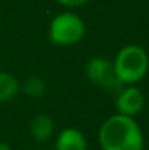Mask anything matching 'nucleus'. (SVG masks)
<instances>
[{
  "instance_id": "nucleus-10",
  "label": "nucleus",
  "mask_w": 149,
  "mask_h": 150,
  "mask_svg": "<svg viewBox=\"0 0 149 150\" xmlns=\"http://www.w3.org/2000/svg\"><path fill=\"white\" fill-rule=\"evenodd\" d=\"M58 4L64 6V7H81V6H85L89 0H56Z\"/></svg>"
},
{
  "instance_id": "nucleus-1",
  "label": "nucleus",
  "mask_w": 149,
  "mask_h": 150,
  "mask_svg": "<svg viewBox=\"0 0 149 150\" xmlns=\"http://www.w3.org/2000/svg\"><path fill=\"white\" fill-rule=\"evenodd\" d=\"M98 143L102 150H143L145 137L133 117L114 114L99 125Z\"/></svg>"
},
{
  "instance_id": "nucleus-8",
  "label": "nucleus",
  "mask_w": 149,
  "mask_h": 150,
  "mask_svg": "<svg viewBox=\"0 0 149 150\" xmlns=\"http://www.w3.org/2000/svg\"><path fill=\"white\" fill-rule=\"evenodd\" d=\"M21 92V82L9 71H0V103L10 102Z\"/></svg>"
},
{
  "instance_id": "nucleus-9",
  "label": "nucleus",
  "mask_w": 149,
  "mask_h": 150,
  "mask_svg": "<svg viewBox=\"0 0 149 150\" xmlns=\"http://www.w3.org/2000/svg\"><path fill=\"white\" fill-rule=\"evenodd\" d=\"M21 89L25 95L31 98H41L47 92V83L40 76H29L21 85Z\"/></svg>"
},
{
  "instance_id": "nucleus-5",
  "label": "nucleus",
  "mask_w": 149,
  "mask_h": 150,
  "mask_svg": "<svg viewBox=\"0 0 149 150\" xmlns=\"http://www.w3.org/2000/svg\"><path fill=\"white\" fill-rule=\"evenodd\" d=\"M145 93L136 85H126L123 86L115 96V111L117 114L126 117H136L145 108Z\"/></svg>"
},
{
  "instance_id": "nucleus-7",
  "label": "nucleus",
  "mask_w": 149,
  "mask_h": 150,
  "mask_svg": "<svg viewBox=\"0 0 149 150\" xmlns=\"http://www.w3.org/2000/svg\"><path fill=\"white\" fill-rule=\"evenodd\" d=\"M29 134L38 143H46L54 136V121L47 114H37L29 121Z\"/></svg>"
},
{
  "instance_id": "nucleus-4",
  "label": "nucleus",
  "mask_w": 149,
  "mask_h": 150,
  "mask_svg": "<svg viewBox=\"0 0 149 150\" xmlns=\"http://www.w3.org/2000/svg\"><path fill=\"white\" fill-rule=\"evenodd\" d=\"M85 74H86V79L92 85L98 86L104 91H108V92L111 91L117 93L123 88V85L117 79L114 64L108 58H104L99 55L89 58L85 64Z\"/></svg>"
},
{
  "instance_id": "nucleus-2",
  "label": "nucleus",
  "mask_w": 149,
  "mask_h": 150,
  "mask_svg": "<svg viewBox=\"0 0 149 150\" xmlns=\"http://www.w3.org/2000/svg\"><path fill=\"white\" fill-rule=\"evenodd\" d=\"M117 79L123 86L136 85L145 76L149 70V57L145 48L138 44H127L115 54L113 61Z\"/></svg>"
},
{
  "instance_id": "nucleus-11",
  "label": "nucleus",
  "mask_w": 149,
  "mask_h": 150,
  "mask_svg": "<svg viewBox=\"0 0 149 150\" xmlns=\"http://www.w3.org/2000/svg\"><path fill=\"white\" fill-rule=\"evenodd\" d=\"M0 150H13L7 142H0Z\"/></svg>"
},
{
  "instance_id": "nucleus-3",
  "label": "nucleus",
  "mask_w": 149,
  "mask_h": 150,
  "mask_svg": "<svg viewBox=\"0 0 149 150\" xmlns=\"http://www.w3.org/2000/svg\"><path fill=\"white\" fill-rule=\"evenodd\" d=\"M86 32L85 22L73 12L57 13L48 25V40L53 45L72 47L79 44Z\"/></svg>"
},
{
  "instance_id": "nucleus-6",
  "label": "nucleus",
  "mask_w": 149,
  "mask_h": 150,
  "mask_svg": "<svg viewBox=\"0 0 149 150\" xmlns=\"http://www.w3.org/2000/svg\"><path fill=\"white\" fill-rule=\"evenodd\" d=\"M54 147L56 150H88V142L79 128L67 127L57 134Z\"/></svg>"
}]
</instances>
